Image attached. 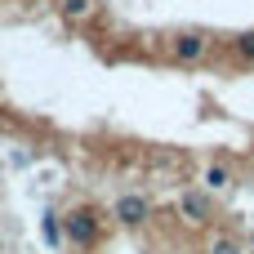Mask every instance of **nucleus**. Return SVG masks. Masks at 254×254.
I'll return each instance as SVG.
<instances>
[{
	"mask_svg": "<svg viewBox=\"0 0 254 254\" xmlns=\"http://www.w3.org/2000/svg\"><path fill=\"white\" fill-rule=\"evenodd\" d=\"M63 254H254L246 228L205 188L147 192L116 188L112 196L76 188L58 205Z\"/></svg>",
	"mask_w": 254,
	"mask_h": 254,
	"instance_id": "f257e3e1",
	"label": "nucleus"
}]
</instances>
